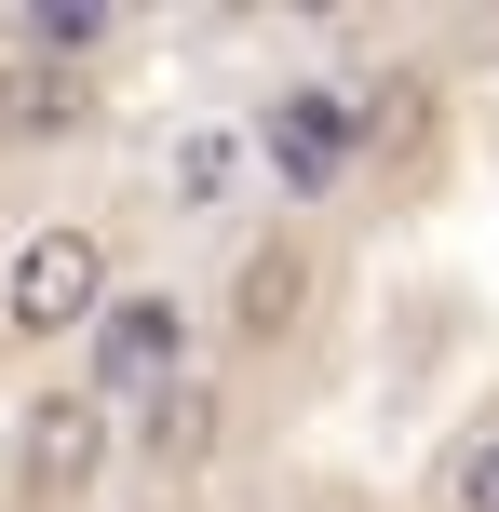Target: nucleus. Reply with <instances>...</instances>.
I'll use <instances>...</instances> for the list:
<instances>
[{
	"label": "nucleus",
	"mask_w": 499,
	"mask_h": 512,
	"mask_svg": "<svg viewBox=\"0 0 499 512\" xmlns=\"http://www.w3.org/2000/svg\"><path fill=\"white\" fill-rule=\"evenodd\" d=\"M81 337H95V391H135V405H149V391H176L189 351H203V324H189L176 283H108V310H95Z\"/></svg>",
	"instance_id": "2"
},
{
	"label": "nucleus",
	"mask_w": 499,
	"mask_h": 512,
	"mask_svg": "<svg viewBox=\"0 0 499 512\" xmlns=\"http://www.w3.org/2000/svg\"><path fill=\"white\" fill-rule=\"evenodd\" d=\"M95 310H108V230L54 216V230L14 243V270H0V324L14 337H81Z\"/></svg>",
	"instance_id": "1"
},
{
	"label": "nucleus",
	"mask_w": 499,
	"mask_h": 512,
	"mask_svg": "<svg viewBox=\"0 0 499 512\" xmlns=\"http://www.w3.org/2000/svg\"><path fill=\"white\" fill-rule=\"evenodd\" d=\"M81 122H95V81H81V68H27V54H0V149H68Z\"/></svg>",
	"instance_id": "5"
},
{
	"label": "nucleus",
	"mask_w": 499,
	"mask_h": 512,
	"mask_svg": "<svg viewBox=\"0 0 499 512\" xmlns=\"http://www.w3.org/2000/svg\"><path fill=\"white\" fill-rule=\"evenodd\" d=\"M446 512H499V418L446 445Z\"/></svg>",
	"instance_id": "9"
},
{
	"label": "nucleus",
	"mask_w": 499,
	"mask_h": 512,
	"mask_svg": "<svg viewBox=\"0 0 499 512\" xmlns=\"http://www.w3.org/2000/svg\"><path fill=\"white\" fill-rule=\"evenodd\" d=\"M216 189H230V135H189L176 149V203H216Z\"/></svg>",
	"instance_id": "10"
},
{
	"label": "nucleus",
	"mask_w": 499,
	"mask_h": 512,
	"mask_svg": "<svg viewBox=\"0 0 499 512\" xmlns=\"http://www.w3.org/2000/svg\"><path fill=\"white\" fill-rule=\"evenodd\" d=\"M216 432H230V405H216V378L189 364L176 391H149V418H135V459H149V472H203V459H216Z\"/></svg>",
	"instance_id": "7"
},
{
	"label": "nucleus",
	"mask_w": 499,
	"mask_h": 512,
	"mask_svg": "<svg viewBox=\"0 0 499 512\" xmlns=\"http://www.w3.org/2000/svg\"><path fill=\"white\" fill-rule=\"evenodd\" d=\"M14 54H27V68H95V54H108V0H27Z\"/></svg>",
	"instance_id": "8"
},
{
	"label": "nucleus",
	"mask_w": 499,
	"mask_h": 512,
	"mask_svg": "<svg viewBox=\"0 0 499 512\" xmlns=\"http://www.w3.org/2000/svg\"><path fill=\"white\" fill-rule=\"evenodd\" d=\"M311 297H324L311 230H243L230 283H216V337H230V351H284V337L311 324Z\"/></svg>",
	"instance_id": "3"
},
{
	"label": "nucleus",
	"mask_w": 499,
	"mask_h": 512,
	"mask_svg": "<svg viewBox=\"0 0 499 512\" xmlns=\"http://www.w3.org/2000/svg\"><path fill=\"white\" fill-rule=\"evenodd\" d=\"M95 472H108V418H95V391H54V405L27 418V486L81 499Z\"/></svg>",
	"instance_id": "6"
},
{
	"label": "nucleus",
	"mask_w": 499,
	"mask_h": 512,
	"mask_svg": "<svg viewBox=\"0 0 499 512\" xmlns=\"http://www.w3.org/2000/svg\"><path fill=\"white\" fill-rule=\"evenodd\" d=\"M257 162L270 189H297V203H324V189L365 162V135H351V95H324V81H297V95L257 108Z\"/></svg>",
	"instance_id": "4"
}]
</instances>
